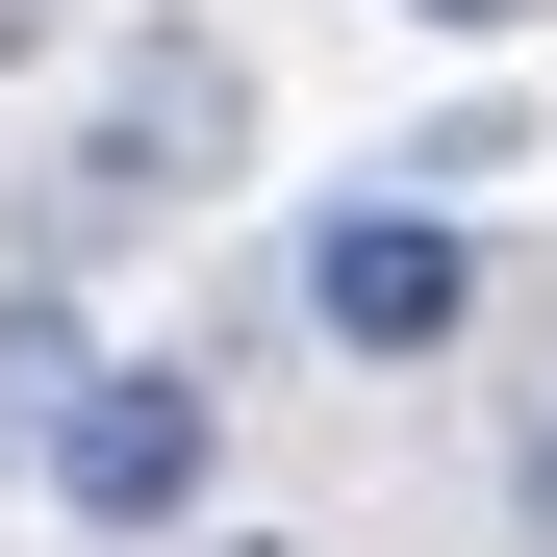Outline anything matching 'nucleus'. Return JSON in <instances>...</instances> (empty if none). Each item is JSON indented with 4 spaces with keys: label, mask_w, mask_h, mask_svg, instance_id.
<instances>
[{
    "label": "nucleus",
    "mask_w": 557,
    "mask_h": 557,
    "mask_svg": "<svg viewBox=\"0 0 557 557\" xmlns=\"http://www.w3.org/2000/svg\"><path fill=\"white\" fill-rule=\"evenodd\" d=\"M203 456H228V381H203V355H102L26 482H51L76 532H203Z\"/></svg>",
    "instance_id": "f03ea898"
},
{
    "label": "nucleus",
    "mask_w": 557,
    "mask_h": 557,
    "mask_svg": "<svg viewBox=\"0 0 557 557\" xmlns=\"http://www.w3.org/2000/svg\"><path fill=\"white\" fill-rule=\"evenodd\" d=\"M406 26H532V0H406Z\"/></svg>",
    "instance_id": "0eeeda50"
},
{
    "label": "nucleus",
    "mask_w": 557,
    "mask_h": 557,
    "mask_svg": "<svg viewBox=\"0 0 557 557\" xmlns=\"http://www.w3.org/2000/svg\"><path fill=\"white\" fill-rule=\"evenodd\" d=\"M76 381H102V330H76V278L26 253V278H0V456H51V406Z\"/></svg>",
    "instance_id": "20e7f679"
},
{
    "label": "nucleus",
    "mask_w": 557,
    "mask_h": 557,
    "mask_svg": "<svg viewBox=\"0 0 557 557\" xmlns=\"http://www.w3.org/2000/svg\"><path fill=\"white\" fill-rule=\"evenodd\" d=\"M507 507H532V557H557V431H532V456H507Z\"/></svg>",
    "instance_id": "423d86ee"
},
{
    "label": "nucleus",
    "mask_w": 557,
    "mask_h": 557,
    "mask_svg": "<svg viewBox=\"0 0 557 557\" xmlns=\"http://www.w3.org/2000/svg\"><path fill=\"white\" fill-rule=\"evenodd\" d=\"M228 127H253V76H228L203 26H152V51L102 76V127H76V152H51V203H26V253L76 278V253H102L127 203H203V177H228Z\"/></svg>",
    "instance_id": "f257e3e1"
},
{
    "label": "nucleus",
    "mask_w": 557,
    "mask_h": 557,
    "mask_svg": "<svg viewBox=\"0 0 557 557\" xmlns=\"http://www.w3.org/2000/svg\"><path fill=\"white\" fill-rule=\"evenodd\" d=\"M305 330L355 355V381L456 355V330H482V228H456V203H330L305 228Z\"/></svg>",
    "instance_id": "7ed1b4c3"
},
{
    "label": "nucleus",
    "mask_w": 557,
    "mask_h": 557,
    "mask_svg": "<svg viewBox=\"0 0 557 557\" xmlns=\"http://www.w3.org/2000/svg\"><path fill=\"white\" fill-rule=\"evenodd\" d=\"M203 557H305V532H203Z\"/></svg>",
    "instance_id": "1a4fd4ad"
},
{
    "label": "nucleus",
    "mask_w": 557,
    "mask_h": 557,
    "mask_svg": "<svg viewBox=\"0 0 557 557\" xmlns=\"http://www.w3.org/2000/svg\"><path fill=\"white\" fill-rule=\"evenodd\" d=\"M482 177H532V102H456V127H406V203H482Z\"/></svg>",
    "instance_id": "39448f33"
},
{
    "label": "nucleus",
    "mask_w": 557,
    "mask_h": 557,
    "mask_svg": "<svg viewBox=\"0 0 557 557\" xmlns=\"http://www.w3.org/2000/svg\"><path fill=\"white\" fill-rule=\"evenodd\" d=\"M51 26H76V0H0V51H51Z\"/></svg>",
    "instance_id": "6e6552de"
}]
</instances>
